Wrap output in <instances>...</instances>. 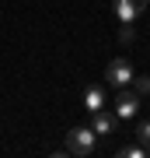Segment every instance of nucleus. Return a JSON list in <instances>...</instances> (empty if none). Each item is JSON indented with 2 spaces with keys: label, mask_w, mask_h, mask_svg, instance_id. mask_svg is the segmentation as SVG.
<instances>
[{
  "label": "nucleus",
  "mask_w": 150,
  "mask_h": 158,
  "mask_svg": "<svg viewBox=\"0 0 150 158\" xmlns=\"http://www.w3.org/2000/svg\"><path fill=\"white\" fill-rule=\"evenodd\" d=\"M94 141H98L94 127H77V130H70V134H67V155L87 158L91 151H94Z\"/></svg>",
  "instance_id": "obj_1"
},
{
  "label": "nucleus",
  "mask_w": 150,
  "mask_h": 158,
  "mask_svg": "<svg viewBox=\"0 0 150 158\" xmlns=\"http://www.w3.org/2000/svg\"><path fill=\"white\" fill-rule=\"evenodd\" d=\"M105 77H108V85H115V88H126L129 81L136 77V74H133V67H129V60H122V56H119V60H112L108 67H105Z\"/></svg>",
  "instance_id": "obj_2"
},
{
  "label": "nucleus",
  "mask_w": 150,
  "mask_h": 158,
  "mask_svg": "<svg viewBox=\"0 0 150 158\" xmlns=\"http://www.w3.org/2000/svg\"><path fill=\"white\" fill-rule=\"evenodd\" d=\"M147 4L150 0H115V18L122 25H133L140 18V11H147Z\"/></svg>",
  "instance_id": "obj_3"
},
{
  "label": "nucleus",
  "mask_w": 150,
  "mask_h": 158,
  "mask_svg": "<svg viewBox=\"0 0 150 158\" xmlns=\"http://www.w3.org/2000/svg\"><path fill=\"white\" fill-rule=\"evenodd\" d=\"M136 106H140V95H136V91H122V95L115 98L119 119H133V116H136Z\"/></svg>",
  "instance_id": "obj_4"
},
{
  "label": "nucleus",
  "mask_w": 150,
  "mask_h": 158,
  "mask_svg": "<svg viewBox=\"0 0 150 158\" xmlns=\"http://www.w3.org/2000/svg\"><path fill=\"white\" fill-rule=\"evenodd\" d=\"M115 123H119V113H108V109H98L94 113V134H112L115 130Z\"/></svg>",
  "instance_id": "obj_5"
},
{
  "label": "nucleus",
  "mask_w": 150,
  "mask_h": 158,
  "mask_svg": "<svg viewBox=\"0 0 150 158\" xmlns=\"http://www.w3.org/2000/svg\"><path fill=\"white\" fill-rule=\"evenodd\" d=\"M84 109H87L91 116H94L98 109H105V91H101V88H87V91H84Z\"/></svg>",
  "instance_id": "obj_6"
},
{
  "label": "nucleus",
  "mask_w": 150,
  "mask_h": 158,
  "mask_svg": "<svg viewBox=\"0 0 150 158\" xmlns=\"http://www.w3.org/2000/svg\"><path fill=\"white\" fill-rule=\"evenodd\" d=\"M136 137H140V144H143V148H147V155H150V119H140Z\"/></svg>",
  "instance_id": "obj_7"
},
{
  "label": "nucleus",
  "mask_w": 150,
  "mask_h": 158,
  "mask_svg": "<svg viewBox=\"0 0 150 158\" xmlns=\"http://www.w3.org/2000/svg\"><path fill=\"white\" fill-rule=\"evenodd\" d=\"M143 155H147L143 144H129V148H122V151H119V158H143Z\"/></svg>",
  "instance_id": "obj_8"
},
{
  "label": "nucleus",
  "mask_w": 150,
  "mask_h": 158,
  "mask_svg": "<svg viewBox=\"0 0 150 158\" xmlns=\"http://www.w3.org/2000/svg\"><path fill=\"white\" fill-rule=\"evenodd\" d=\"M133 85H136V95H150V77H133Z\"/></svg>",
  "instance_id": "obj_9"
},
{
  "label": "nucleus",
  "mask_w": 150,
  "mask_h": 158,
  "mask_svg": "<svg viewBox=\"0 0 150 158\" xmlns=\"http://www.w3.org/2000/svg\"><path fill=\"white\" fill-rule=\"evenodd\" d=\"M119 42H122V46L133 42V25H122V32H119Z\"/></svg>",
  "instance_id": "obj_10"
}]
</instances>
